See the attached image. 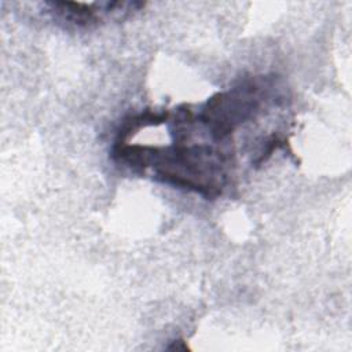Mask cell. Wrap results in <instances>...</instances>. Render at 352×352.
I'll list each match as a JSON object with an SVG mask.
<instances>
[{
	"label": "cell",
	"mask_w": 352,
	"mask_h": 352,
	"mask_svg": "<svg viewBox=\"0 0 352 352\" xmlns=\"http://www.w3.org/2000/svg\"><path fill=\"white\" fill-rule=\"evenodd\" d=\"M114 157L133 168L153 166L155 177L212 198L221 194L231 157L209 146H182L169 148L116 144Z\"/></svg>",
	"instance_id": "6da1fadb"
},
{
	"label": "cell",
	"mask_w": 352,
	"mask_h": 352,
	"mask_svg": "<svg viewBox=\"0 0 352 352\" xmlns=\"http://www.w3.org/2000/svg\"><path fill=\"white\" fill-rule=\"evenodd\" d=\"M267 78L246 80L227 92L213 95L199 114L213 140H223L231 135L238 125L254 117L263 106L267 96L270 82L264 87Z\"/></svg>",
	"instance_id": "7a4b0ae2"
}]
</instances>
